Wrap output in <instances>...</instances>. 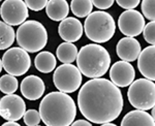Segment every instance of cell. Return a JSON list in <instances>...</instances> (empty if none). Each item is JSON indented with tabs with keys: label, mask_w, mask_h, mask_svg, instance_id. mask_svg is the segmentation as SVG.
Returning a JSON list of instances; mask_svg holds the SVG:
<instances>
[{
	"label": "cell",
	"mask_w": 155,
	"mask_h": 126,
	"mask_svg": "<svg viewBox=\"0 0 155 126\" xmlns=\"http://www.w3.org/2000/svg\"><path fill=\"white\" fill-rule=\"evenodd\" d=\"M118 27L121 33L126 36H137L144 30V16L136 9H126L119 16Z\"/></svg>",
	"instance_id": "10"
},
{
	"label": "cell",
	"mask_w": 155,
	"mask_h": 126,
	"mask_svg": "<svg viewBox=\"0 0 155 126\" xmlns=\"http://www.w3.org/2000/svg\"><path fill=\"white\" fill-rule=\"evenodd\" d=\"M78 54H79L78 48L72 42L68 41L60 44L56 51L57 58L62 63H72L76 61Z\"/></svg>",
	"instance_id": "20"
},
{
	"label": "cell",
	"mask_w": 155,
	"mask_h": 126,
	"mask_svg": "<svg viewBox=\"0 0 155 126\" xmlns=\"http://www.w3.org/2000/svg\"><path fill=\"white\" fill-rule=\"evenodd\" d=\"M57 60L56 57L51 52L42 51L36 55L34 59V65L36 69L42 74H49L56 68Z\"/></svg>",
	"instance_id": "19"
},
{
	"label": "cell",
	"mask_w": 155,
	"mask_h": 126,
	"mask_svg": "<svg viewBox=\"0 0 155 126\" xmlns=\"http://www.w3.org/2000/svg\"><path fill=\"white\" fill-rule=\"evenodd\" d=\"M26 113V103L16 94H6L0 101V115L6 121H19Z\"/></svg>",
	"instance_id": "11"
},
{
	"label": "cell",
	"mask_w": 155,
	"mask_h": 126,
	"mask_svg": "<svg viewBox=\"0 0 155 126\" xmlns=\"http://www.w3.org/2000/svg\"><path fill=\"white\" fill-rule=\"evenodd\" d=\"M84 30L86 36L96 44L109 41L116 31L114 18L104 11L93 12L85 20Z\"/></svg>",
	"instance_id": "4"
},
{
	"label": "cell",
	"mask_w": 155,
	"mask_h": 126,
	"mask_svg": "<svg viewBox=\"0 0 155 126\" xmlns=\"http://www.w3.org/2000/svg\"><path fill=\"white\" fill-rule=\"evenodd\" d=\"M123 96L112 81L96 78L86 82L78 94L81 114L95 124L116 120L123 110Z\"/></svg>",
	"instance_id": "1"
},
{
	"label": "cell",
	"mask_w": 155,
	"mask_h": 126,
	"mask_svg": "<svg viewBox=\"0 0 155 126\" xmlns=\"http://www.w3.org/2000/svg\"><path fill=\"white\" fill-rule=\"evenodd\" d=\"M142 12L144 17L150 21H155V0H143Z\"/></svg>",
	"instance_id": "25"
},
{
	"label": "cell",
	"mask_w": 155,
	"mask_h": 126,
	"mask_svg": "<svg viewBox=\"0 0 155 126\" xmlns=\"http://www.w3.org/2000/svg\"><path fill=\"white\" fill-rule=\"evenodd\" d=\"M24 123L28 126H36L41 123V113L36 110H28L26 111L25 113L24 117Z\"/></svg>",
	"instance_id": "24"
},
{
	"label": "cell",
	"mask_w": 155,
	"mask_h": 126,
	"mask_svg": "<svg viewBox=\"0 0 155 126\" xmlns=\"http://www.w3.org/2000/svg\"><path fill=\"white\" fill-rule=\"evenodd\" d=\"M77 64L82 75L90 79L101 78L111 65V57L106 48L98 44L82 47L77 57Z\"/></svg>",
	"instance_id": "3"
},
{
	"label": "cell",
	"mask_w": 155,
	"mask_h": 126,
	"mask_svg": "<svg viewBox=\"0 0 155 126\" xmlns=\"http://www.w3.org/2000/svg\"><path fill=\"white\" fill-rule=\"evenodd\" d=\"M136 77L134 66L130 62L117 61L115 62L112 67L110 68V79L116 86L125 88L131 84Z\"/></svg>",
	"instance_id": "12"
},
{
	"label": "cell",
	"mask_w": 155,
	"mask_h": 126,
	"mask_svg": "<svg viewBox=\"0 0 155 126\" xmlns=\"http://www.w3.org/2000/svg\"><path fill=\"white\" fill-rule=\"evenodd\" d=\"M0 36H1L0 49L6 50L14 44L17 34H15V30L12 27V25H8L2 21L0 23Z\"/></svg>",
	"instance_id": "22"
},
{
	"label": "cell",
	"mask_w": 155,
	"mask_h": 126,
	"mask_svg": "<svg viewBox=\"0 0 155 126\" xmlns=\"http://www.w3.org/2000/svg\"><path fill=\"white\" fill-rule=\"evenodd\" d=\"M54 85L59 91L76 92L82 84V72L79 67L71 63H63L57 67L53 75Z\"/></svg>",
	"instance_id": "7"
},
{
	"label": "cell",
	"mask_w": 155,
	"mask_h": 126,
	"mask_svg": "<svg viewBox=\"0 0 155 126\" xmlns=\"http://www.w3.org/2000/svg\"><path fill=\"white\" fill-rule=\"evenodd\" d=\"M137 68L143 77L155 81V46L145 48L137 58Z\"/></svg>",
	"instance_id": "16"
},
{
	"label": "cell",
	"mask_w": 155,
	"mask_h": 126,
	"mask_svg": "<svg viewBox=\"0 0 155 126\" xmlns=\"http://www.w3.org/2000/svg\"><path fill=\"white\" fill-rule=\"evenodd\" d=\"M2 126H20V124L17 121H7Z\"/></svg>",
	"instance_id": "31"
},
{
	"label": "cell",
	"mask_w": 155,
	"mask_h": 126,
	"mask_svg": "<svg viewBox=\"0 0 155 126\" xmlns=\"http://www.w3.org/2000/svg\"><path fill=\"white\" fill-rule=\"evenodd\" d=\"M132 125H143V126H155V121L151 115L146 111L134 110L127 113L121 121V126H132Z\"/></svg>",
	"instance_id": "17"
},
{
	"label": "cell",
	"mask_w": 155,
	"mask_h": 126,
	"mask_svg": "<svg viewBox=\"0 0 155 126\" xmlns=\"http://www.w3.org/2000/svg\"><path fill=\"white\" fill-rule=\"evenodd\" d=\"M45 90H46V86L44 81L37 75H28L21 83V93L26 99H39L44 95Z\"/></svg>",
	"instance_id": "15"
},
{
	"label": "cell",
	"mask_w": 155,
	"mask_h": 126,
	"mask_svg": "<svg viewBox=\"0 0 155 126\" xmlns=\"http://www.w3.org/2000/svg\"><path fill=\"white\" fill-rule=\"evenodd\" d=\"M68 12L69 5L66 0H49L46 6V14L52 21H63Z\"/></svg>",
	"instance_id": "18"
},
{
	"label": "cell",
	"mask_w": 155,
	"mask_h": 126,
	"mask_svg": "<svg viewBox=\"0 0 155 126\" xmlns=\"http://www.w3.org/2000/svg\"><path fill=\"white\" fill-rule=\"evenodd\" d=\"M101 125H104V126H116L114 123H112V122H106V123H104V124H101Z\"/></svg>",
	"instance_id": "32"
},
{
	"label": "cell",
	"mask_w": 155,
	"mask_h": 126,
	"mask_svg": "<svg viewBox=\"0 0 155 126\" xmlns=\"http://www.w3.org/2000/svg\"><path fill=\"white\" fill-rule=\"evenodd\" d=\"M71 9L78 18H87L92 12L93 3L91 0H71Z\"/></svg>",
	"instance_id": "21"
},
{
	"label": "cell",
	"mask_w": 155,
	"mask_h": 126,
	"mask_svg": "<svg viewBox=\"0 0 155 126\" xmlns=\"http://www.w3.org/2000/svg\"><path fill=\"white\" fill-rule=\"evenodd\" d=\"M26 5L33 12H39L47 6L49 0H24Z\"/></svg>",
	"instance_id": "27"
},
{
	"label": "cell",
	"mask_w": 155,
	"mask_h": 126,
	"mask_svg": "<svg viewBox=\"0 0 155 126\" xmlns=\"http://www.w3.org/2000/svg\"><path fill=\"white\" fill-rule=\"evenodd\" d=\"M93 5L98 9H107L114 4L115 0H91Z\"/></svg>",
	"instance_id": "29"
},
{
	"label": "cell",
	"mask_w": 155,
	"mask_h": 126,
	"mask_svg": "<svg viewBox=\"0 0 155 126\" xmlns=\"http://www.w3.org/2000/svg\"><path fill=\"white\" fill-rule=\"evenodd\" d=\"M19 82L12 75H4L0 79V90L5 94H14L18 90Z\"/></svg>",
	"instance_id": "23"
},
{
	"label": "cell",
	"mask_w": 155,
	"mask_h": 126,
	"mask_svg": "<svg viewBox=\"0 0 155 126\" xmlns=\"http://www.w3.org/2000/svg\"><path fill=\"white\" fill-rule=\"evenodd\" d=\"M116 52L121 60L127 62H134L139 58L142 52L141 44L134 37H123L118 41Z\"/></svg>",
	"instance_id": "13"
},
{
	"label": "cell",
	"mask_w": 155,
	"mask_h": 126,
	"mask_svg": "<svg viewBox=\"0 0 155 126\" xmlns=\"http://www.w3.org/2000/svg\"><path fill=\"white\" fill-rule=\"evenodd\" d=\"M1 18L3 22L12 26H19L28 18V6L23 0H5L1 5Z\"/></svg>",
	"instance_id": "9"
},
{
	"label": "cell",
	"mask_w": 155,
	"mask_h": 126,
	"mask_svg": "<svg viewBox=\"0 0 155 126\" xmlns=\"http://www.w3.org/2000/svg\"><path fill=\"white\" fill-rule=\"evenodd\" d=\"M42 122L48 126H69L76 119L77 105L65 92H51L39 104Z\"/></svg>",
	"instance_id": "2"
},
{
	"label": "cell",
	"mask_w": 155,
	"mask_h": 126,
	"mask_svg": "<svg viewBox=\"0 0 155 126\" xmlns=\"http://www.w3.org/2000/svg\"><path fill=\"white\" fill-rule=\"evenodd\" d=\"M72 126H80V125H83V126H91L92 122L89 120H77L72 122Z\"/></svg>",
	"instance_id": "30"
},
{
	"label": "cell",
	"mask_w": 155,
	"mask_h": 126,
	"mask_svg": "<svg viewBox=\"0 0 155 126\" xmlns=\"http://www.w3.org/2000/svg\"><path fill=\"white\" fill-rule=\"evenodd\" d=\"M127 98L134 108L143 111L155 105V83L149 79H139L129 85Z\"/></svg>",
	"instance_id": "6"
},
{
	"label": "cell",
	"mask_w": 155,
	"mask_h": 126,
	"mask_svg": "<svg viewBox=\"0 0 155 126\" xmlns=\"http://www.w3.org/2000/svg\"><path fill=\"white\" fill-rule=\"evenodd\" d=\"M151 116L153 117V119H154V121H155V105L153 108H152V111H151Z\"/></svg>",
	"instance_id": "33"
},
{
	"label": "cell",
	"mask_w": 155,
	"mask_h": 126,
	"mask_svg": "<svg viewBox=\"0 0 155 126\" xmlns=\"http://www.w3.org/2000/svg\"><path fill=\"white\" fill-rule=\"evenodd\" d=\"M17 42L29 53H36L48 44V32L41 23L34 20L24 22L17 30Z\"/></svg>",
	"instance_id": "5"
},
{
	"label": "cell",
	"mask_w": 155,
	"mask_h": 126,
	"mask_svg": "<svg viewBox=\"0 0 155 126\" xmlns=\"http://www.w3.org/2000/svg\"><path fill=\"white\" fill-rule=\"evenodd\" d=\"M116 2L124 9H134L140 4L141 0H116Z\"/></svg>",
	"instance_id": "28"
},
{
	"label": "cell",
	"mask_w": 155,
	"mask_h": 126,
	"mask_svg": "<svg viewBox=\"0 0 155 126\" xmlns=\"http://www.w3.org/2000/svg\"><path fill=\"white\" fill-rule=\"evenodd\" d=\"M83 25L76 18H65L58 27V33L64 41H78L83 35Z\"/></svg>",
	"instance_id": "14"
},
{
	"label": "cell",
	"mask_w": 155,
	"mask_h": 126,
	"mask_svg": "<svg viewBox=\"0 0 155 126\" xmlns=\"http://www.w3.org/2000/svg\"><path fill=\"white\" fill-rule=\"evenodd\" d=\"M1 64L7 74L20 77L29 70L31 66V59L23 48H11L6 50L2 56Z\"/></svg>",
	"instance_id": "8"
},
{
	"label": "cell",
	"mask_w": 155,
	"mask_h": 126,
	"mask_svg": "<svg viewBox=\"0 0 155 126\" xmlns=\"http://www.w3.org/2000/svg\"><path fill=\"white\" fill-rule=\"evenodd\" d=\"M143 36L148 44L155 46V21H151L150 23L145 25Z\"/></svg>",
	"instance_id": "26"
}]
</instances>
